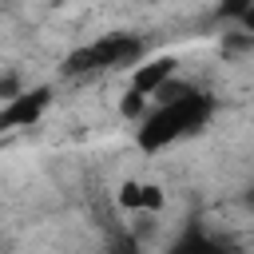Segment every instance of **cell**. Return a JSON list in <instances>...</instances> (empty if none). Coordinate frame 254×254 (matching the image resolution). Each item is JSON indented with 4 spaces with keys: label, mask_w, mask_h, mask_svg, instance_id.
<instances>
[{
    "label": "cell",
    "mask_w": 254,
    "mask_h": 254,
    "mask_svg": "<svg viewBox=\"0 0 254 254\" xmlns=\"http://www.w3.org/2000/svg\"><path fill=\"white\" fill-rule=\"evenodd\" d=\"M163 206V190L155 183H143V210H159Z\"/></svg>",
    "instance_id": "cell-8"
},
{
    "label": "cell",
    "mask_w": 254,
    "mask_h": 254,
    "mask_svg": "<svg viewBox=\"0 0 254 254\" xmlns=\"http://www.w3.org/2000/svg\"><path fill=\"white\" fill-rule=\"evenodd\" d=\"M210 111H214V99L190 87V91H183L179 99L155 103V107L139 119V135H135V143H139V151L155 155V151L171 147L175 139L198 131V127L210 119Z\"/></svg>",
    "instance_id": "cell-1"
},
{
    "label": "cell",
    "mask_w": 254,
    "mask_h": 254,
    "mask_svg": "<svg viewBox=\"0 0 254 254\" xmlns=\"http://www.w3.org/2000/svg\"><path fill=\"white\" fill-rule=\"evenodd\" d=\"M52 103V87H32V91H20L12 99H4V111H0V127L4 131H16V127H32Z\"/></svg>",
    "instance_id": "cell-3"
},
{
    "label": "cell",
    "mask_w": 254,
    "mask_h": 254,
    "mask_svg": "<svg viewBox=\"0 0 254 254\" xmlns=\"http://www.w3.org/2000/svg\"><path fill=\"white\" fill-rule=\"evenodd\" d=\"M143 56V40L135 36H103L87 48H75L64 60V75H87V71H107V67H127Z\"/></svg>",
    "instance_id": "cell-2"
},
{
    "label": "cell",
    "mask_w": 254,
    "mask_h": 254,
    "mask_svg": "<svg viewBox=\"0 0 254 254\" xmlns=\"http://www.w3.org/2000/svg\"><path fill=\"white\" fill-rule=\"evenodd\" d=\"M143 103H147V95L131 87V91H127V95L119 99V111H123L127 119H143Z\"/></svg>",
    "instance_id": "cell-6"
},
{
    "label": "cell",
    "mask_w": 254,
    "mask_h": 254,
    "mask_svg": "<svg viewBox=\"0 0 254 254\" xmlns=\"http://www.w3.org/2000/svg\"><path fill=\"white\" fill-rule=\"evenodd\" d=\"M175 56H159V60H151V64H135V71H131V87L135 91H143V95H155L171 75H175Z\"/></svg>",
    "instance_id": "cell-4"
},
{
    "label": "cell",
    "mask_w": 254,
    "mask_h": 254,
    "mask_svg": "<svg viewBox=\"0 0 254 254\" xmlns=\"http://www.w3.org/2000/svg\"><path fill=\"white\" fill-rule=\"evenodd\" d=\"M254 0H222L218 4V16H230V20H242V12L250 8Z\"/></svg>",
    "instance_id": "cell-7"
},
{
    "label": "cell",
    "mask_w": 254,
    "mask_h": 254,
    "mask_svg": "<svg viewBox=\"0 0 254 254\" xmlns=\"http://www.w3.org/2000/svg\"><path fill=\"white\" fill-rule=\"evenodd\" d=\"M119 206L123 210H143V183H123L119 187Z\"/></svg>",
    "instance_id": "cell-5"
},
{
    "label": "cell",
    "mask_w": 254,
    "mask_h": 254,
    "mask_svg": "<svg viewBox=\"0 0 254 254\" xmlns=\"http://www.w3.org/2000/svg\"><path fill=\"white\" fill-rule=\"evenodd\" d=\"M238 24H242V28H246V32H254V4H250V8H246V12H242V20H238Z\"/></svg>",
    "instance_id": "cell-9"
}]
</instances>
